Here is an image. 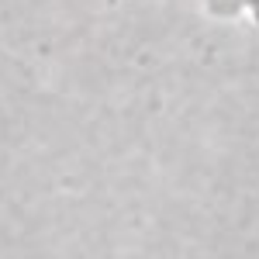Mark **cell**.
<instances>
[{"mask_svg": "<svg viewBox=\"0 0 259 259\" xmlns=\"http://www.w3.org/2000/svg\"><path fill=\"white\" fill-rule=\"evenodd\" d=\"M204 11L211 14V18H252L259 24V0H204Z\"/></svg>", "mask_w": 259, "mask_h": 259, "instance_id": "cell-1", "label": "cell"}, {"mask_svg": "<svg viewBox=\"0 0 259 259\" xmlns=\"http://www.w3.org/2000/svg\"><path fill=\"white\" fill-rule=\"evenodd\" d=\"M107 4H114V0H107Z\"/></svg>", "mask_w": 259, "mask_h": 259, "instance_id": "cell-2", "label": "cell"}]
</instances>
